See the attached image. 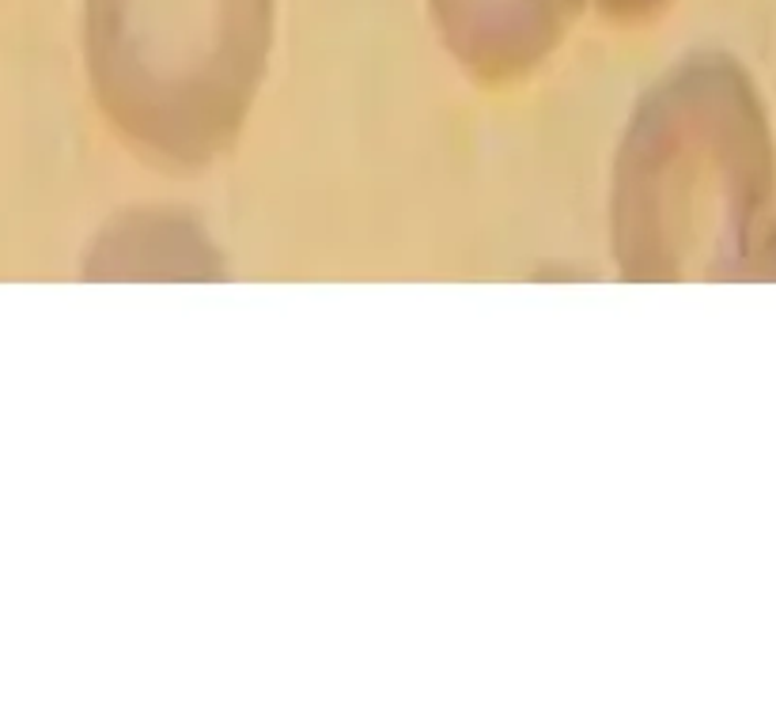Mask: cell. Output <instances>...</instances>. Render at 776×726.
<instances>
[{"mask_svg":"<svg viewBox=\"0 0 776 726\" xmlns=\"http://www.w3.org/2000/svg\"><path fill=\"white\" fill-rule=\"evenodd\" d=\"M277 0H87V65L110 129L171 171L235 145L269 68Z\"/></svg>","mask_w":776,"mask_h":726,"instance_id":"obj_2","label":"cell"},{"mask_svg":"<svg viewBox=\"0 0 776 726\" xmlns=\"http://www.w3.org/2000/svg\"><path fill=\"white\" fill-rule=\"evenodd\" d=\"M610 246L625 280L776 277V137L727 53L648 87L614 163Z\"/></svg>","mask_w":776,"mask_h":726,"instance_id":"obj_1","label":"cell"},{"mask_svg":"<svg viewBox=\"0 0 776 726\" xmlns=\"http://www.w3.org/2000/svg\"><path fill=\"white\" fill-rule=\"evenodd\" d=\"M587 0H428L439 42L481 84H519L557 53Z\"/></svg>","mask_w":776,"mask_h":726,"instance_id":"obj_3","label":"cell"},{"mask_svg":"<svg viewBox=\"0 0 776 726\" xmlns=\"http://www.w3.org/2000/svg\"><path fill=\"white\" fill-rule=\"evenodd\" d=\"M670 4H674V0H587V8L603 12L610 23H644V20H656V15L667 12Z\"/></svg>","mask_w":776,"mask_h":726,"instance_id":"obj_5","label":"cell"},{"mask_svg":"<svg viewBox=\"0 0 776 726\" xmlns=\"http://www.w3.org/2000/svg\"><path fill=\"white\" fill-rule=\"evenodd\" d=\"M99 277H216L224 265L205 235L179 216L163 212H134L121 216L99 235Z\"/></svg>","mask_w":776,"mask_h":726,"instance_id":"obj_4","label":"cell"}]
</instances>
